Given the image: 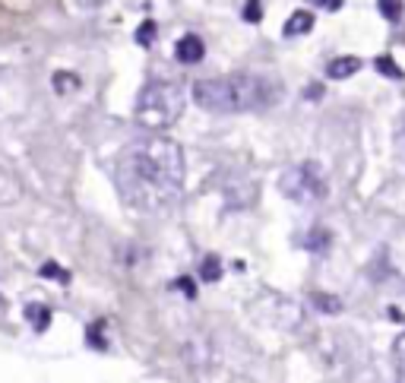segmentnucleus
I'll list each match as a JSON object with an SVG mask.
<instances>
[{"instance_id": "18", "label": "nucleus", "mask_w": 405, "mask_h": 383, "mask_svg": "<svg viewBox=\"0 0 405 383\" xmlns=\"http://www.w3.org/2000/svg\"><path fill=\"white\" fill-rule=\"evenodd\" d=\"M396 383H405V377H399V380H396Z\"/></svg>"}, {"instance_id": "11", "label": "nucleus", "mask_w": 405, "mask_h": 383, "mask_svg": "<svg viewBox=\"0 0 405 383\" xmlns=\"http://www.w3.org/2000/svg\"><path fill=\"white\" fill-rule=\"evenodd\" d=\"M377 7H380V16L389 19V23H396V19L402 16V3H399V0H380Z\"/></svg>"}, {"instance_id": "4", "label": "nucleus", "mask_w": 405, "mask_h": 383, "mask_svg": "<svg viewBox=\"0 0 405 383\" xmlns=\"http://www.w3.org/2000/svg\"><path fill=\"white\" fill-rule=\"evenodd\" d=\"M279 190L289 196L291 203L310 206V203H320L330 187H326V178H323L320 165L317 162H301V165H291V168L282 172Z\"/></svg>"}, {"instance_id": "8", "label": "nucleus", "mask_w": 405, "mask_h": 383, "mask_svg": "<svg viewBox=\"0 0 405 383\" xmlns=\"http://www.w3.org/2000/svg\"><path fill=\"white\" fill-rule=\"evenodd\" d=\"M25 320L42 333V329H48V323H51V310L45 307V304H29V307H25Z\"/></svg>"}, {"instance_id": "7", "label": "nucleus", "mask_w": 405, "mask_h": 383, "mask_svg": "<svg viewBox=\"0 0 405 383\" xmlns=\"http://www.w3.org/2000/svg\"><path fill=\"white\" fill-rule=\"evenodd\" d=\"M310 29H314V13L310 10H295L289 16V23H285V35H291V38L295 35H307Z\"/></svg>"}, {"instance_id": "3", "label": "nucleus", "mask_w": 405, "mask_h": 383, "mask_svg": "<svg viewBox=\"0 0 405 383\" xmlns=\"http://www.w3.org/2000/svg\"><path fill=\"white\" fill-rule=\"evenodd\" d=\"M184 102H187V89L177 80H152L146 82L136 95V124L146 127L149 133L168 130L181 121Z\"/></svg>"}, {"instance_id": "15", "label": "nucleus", "mask_w": 405, "mask_h": 383, "mask_svg": "<svg viewBox=\"0 0 405 383\" xmlns=\"http://www.w3.org/2000/svg\"><path fill=\"white\" fill-rule=\"evenodd\" d=\"M42 276H48V279H60V282H66V279H70V276L64 272V269L58 266V263H45V266H42Z\"/></svg>"}, {"instance_id": "14", "label": "nucleus", "mask_w": 405, "mask_h": 383, "mask_svg": "<svg viewBox=\"0 0 405 383\" xmlns=\"http://www.w3.org/2000/svg\"><path fill=\"white\" fill-rule=\"evenodd\" d=\"M244 19H247V23H260V19H263V7H260L256 0H247V3H244Z\"/></svg>"}, {"instance_id": "1", "label": "nucleus", "mask_w": 405, "mask_h": 383, "mask_svg": "<svg viewBox=\"0 0 405 383\" xmlns=\"http://www.w3.org/2000/svg\"><path fill=\"white\" fill-rule=\"evenodd\" d=\"M187 178L184 149L171 137L146 133L130 139L114 165V181L130 209L136 212H165L177 203Z\"/></svg>"}, {"instance_id": "16", "label": "nucleus", "mask_w": 405, "mask_h": 383, "mask_svg": "<svg viewBox=\"0 0 405 383\" xmlns=\"http://www.w3.org/2000/svg\"><path fill=\"white\" fill-rule=\"evenodd\" d=\"M203 279H219V260L215 257H206V263H203Z\"/></svg>"}, {"instance_id": "10", "label": "nucleus", "mask_w": 405, "mask_h": 383, "mask_svg": "<svg viewBox=\"0 0 405 383\" xmlns=\"http://www.w3.org/2000/svg\"><path fill=\"white\" fill-rule=\"evenodd\" d=\"M373 67H377V70H380V73H386V76H393V80H402V70H399L396 67V60L389 58V54H380V58L373 60Z\"/></svg>"}, {"instance_id": "2", "label": "nucleus", "mask_w": 405, "mask_h": 383, "mask_svg": "<svg viewBox=\"0 0 405 383\" xmlns=\"http://www.w3.org/2000/svg\"><path fill=\"white\" fill-rule=\"evenodd\" d=\"M282 89L273 80L256 73H228L193 82V102L215 115H244L273 105Z\"/></svg>"}, {"instance_id": "5", "label": "nucleus", "mask_w": 405, "mask_h": 383, "mask_svg": "<svg viewBox=\"0 0 405 383\" xmlns=\"http://www.w3.org/2000/svg\"><path fill=\"white\" fill-rule=\"evenodd\" d=\"M203 54H206V45L193 32L177 38V45H174V58L181 60V64H197V60H203Z\"/></svg>"}, {"instance_id": "17", "label": "nucleus", "mask_w": 405, "mask_h": 383, "mask_svg": "<svg viewBox=\"0 0 405 383\" xmlns=\"http://www.w3.org/2000/svg\"><path fill=\"white\" fill-rule=\"evenodd\" d=\"M317 7H323V10H339L345 0H314Z\"/></svg>"}, {"instance_id": "9", "label": "nucleus", "mask_w": 405, "mask_h": 383, "mask_svg": "<svg viewBox=\"0 0 405 383\" xmlns=\"http://www.w3.org/2000/svg\"><path fill=\"white\" fill-rule=\"evenodd\" d=\"M79 89V76L76 73H54V92H73Z\"/></svg>"}, {"instance_id": "13", "label": "nucleus", "mask_w": 405, "mask_h": 383, "mask_svg": "<svg viewBox=\"0 0 405 383\" xmlns=\"http://www.w3.org/2000/svg\"><path fill=\"white\" fill-rule=\"evenodd\" d=\"M393 358H396V371L399 377H405V333L396 339V345H393Z\"/></svg>"}, {"instance_id": "6", "label": "nucleus", "mask_w": 405, "mask_h": 383, "mask_svg": "<svg viewBox=\"0 0 405 383\" xmlns=\"http://www.w3.org/2000/svg\"><path fill=\"white\" fill-rule=\"evenodd\" d=\"M358 70H361V60L352 58V54H345V58H332L330 64H326V76H330V80H348V76H355Z\"/></svg>"}, {"instance_id": "12", "label": "nucleus", "mask_w": 405, "mask_h": 383, "mask_svg": "<svg viewBox=\"0 0 405 383\" xmlns=\"http://www.w3.org/2000/svg\"><path fill=\"white\" fill-rule=\"evenodd\" d=\"M136 41H140L143 48H146V45H152V41H156V23H152V19H146V23H143L140 29H136Z\"/></svg>"}]
</instances>
